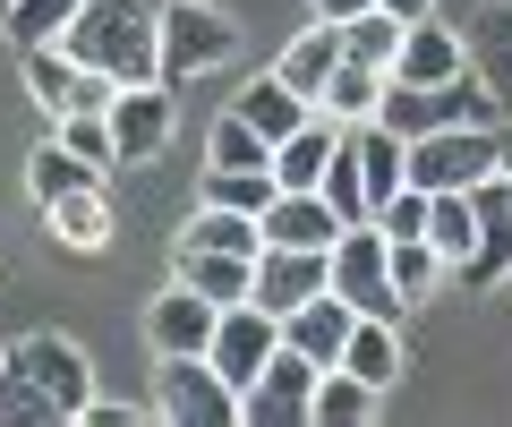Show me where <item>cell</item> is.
Masks as SVG:
<instances>
[{
    "label": "cell",
    "instance_id": "6da1fadb",
    "mask_svg": "<svg viewBox=\"0 0 512 427\" xmlns=\"http://www.w3.org/2000/svg\"><path fill=\"white\" fill-rule=\"evenodd\" d=\"M60 43L120 86H146V77H163V0H86Z\"/></svg>",
    "mask_w": 512,
    "mask_h": 427
},
{
    "label": "cell",
    "instance_id": "7a4b0ae2",
    "mask_svg": "<svg viewBox=\"0 0 512 427\" xmlns=\"http://www.w3.org/2000/svg\"><path fill=\"white\" fill-rule=\"evenodd\" d=\"M504 129L495 120H461V129H427V137H410V180L419 188H478V180H495L504 171Z\"/></svg>",
    "mask_w": 512,
    "mask_h": 427
},
{
    "label": "cell",
    "instance_id": "3957f363",
    "mask_svg": "<svg viewBox=\"0 0 512 427\" xmlns=\"http://www.w3.org/2000/svg\"><path fill=\"white\" fill-rule=\"evenodd\" d=\"M154 419H171V427H239V385L205 351L154 359Z\"/></svg>",
    "mask_w": 512,
    "mask_h": 427
},
{
    "label": "cell",
    "instance_id": "277c9868",
    "mask_svg": "<svg viewBox=\"0 0 512 427\" xmlns=\"http://www.w3.org/2000/svg\"><path fill=\"white\" fill-rule=\"evenodd\" d=\"M231 52H239V18L231 9H214V0H163V77L171 86L214 77Z\"/></svg>",
    "mask_w": 512,
    "mask_h": 427
},
{
    "label": "cell",
    "instance_id": "5b68a950",
    "mask_svg": "<svg viewBox=\"0 0 512 427\" xmlns=\"http://www.w3.org/2000/svg\"><path fill=\"white\" fill-rule=\"evenodd\" d=\"M316 376L325 368L282 342V351L239 385V427H316Z\"/></svg>",
    "mask_w": 512,
    "mask_h": 427
},
{
    "label": "cell",
    "instance_id": "8992f818",
    "mask_svg": "<svg viewBox=\"0 0 512 427\" xmlns=\"http://www.w3.org/2000/svg\"><path fill=\"white\" fill-rule=\"evenodd\" d=\"M333 291L350 299L359 316H402V282H393V240H384V223H350L342 240H333Z\"/></svg>",
    "mask_w": 512,
    "mask_h": 427
},
{
    "label": "cell",
    "instance_id": "52a82bcc",
    "mask_svg": "<svg viewBox=\"0 0 512 427\" xmlns=\"http://www.w3.org/2000/svg\"><path fill=\"white\" fill-rule=\"evenodd\" d=\"M9 368L52 402V419H86V402H94V359L77 351L69 334H26V342H9Z\"/></svg>",
    "mask_w": 512,
    "mask_h": 427
},
{
    "label": "cell",
    "instance_id": "ba28073f",
    "mask_svg": "<svg viewBox=\"0 0 512 427\" xmlns=\"http://www.w3.org/2000/svg\"><path fill=\"white\" fill-rule=\"evenodd\" d=\"M180 137V103H171V77H146V86H120L111 94V146L128 163H154V154Z\"/></svg>",
    "mask_w": 512,
    "mask_h": 427
},
{
    "label": "cell",
    "instance_id": "9c48e42d",
    "mask_svg": "<svg viewBox=\"0 0 512 427\" xmlns=\"http://www.w3.org/2000/svg\"><path fill=\"white\" fill-rule=\"evenodd\" d=\"M470 197H478V248L453 265V282L461 291H504L512 282V180L495 171V180H478Z\"/></svg>",
    "mask_w": 512,
    "mask_h": 427
},
{
    "label": "cell",
    "instance_id": "30bf717a",
    "mask_svg": "<svg viewBox=\"0 0 512 427\" xmlns=\"http://www.w3.org/2000/svg\"><path fill=\"white\" fill-rule=\"evenodd\" d=\"M282 351V316L265 308V299H239V308H222V325H214V342H205V359H214L231 385H248L265 359Z\"/></svg>",
    "mask_w": 512,
    "mask_h": 427
},
{
    "label": "cell",
    "instance_id": "8fae6325",
    "mask_svg": "<svg viewBox=\"0 0 512 427\" xmlns=\"http://www.w3.org/2000/svg\"><path fill=\"white\" fill-rule=\"evenodd\" d=\"M316 291H333V248H282V240H265L248 299H265L274 316H291V308H308Z\"/></svg>",
    "mask_w": 512,
    "mask_h": 427
},
{
    "label": "cell",
    "instance_id": "7c38bea8",
    "mask_svg": "<svg viewBox=\"0 0 512 427\" xmlns=\"http://www.w3.org/2000/svg\"><path fill=\"white\" fill-rule=\"evenodd\" d=\"M214 325H222V308H214L205 291H188V282H171V291L146 308V342H154V359H188V351H205V342H214Z\"/></svg>",
    "mask_w": 512,
    "mask_h": 427
},
{
    "label": "cell",
    "instance_id": "4fadbf2b",
    "mask_svg": "<svg viewBox=\"0 0 512 427\" xmlns=\"http://www.w3.org/2000/svg\"><path fill=\"white\" fill-rule=\"evenodd\" d=\"M43 240L69 248V257H103L111 248V188L86 180V188H69V197H52L43 205Z\"/></svg>",
    "mask_w": 512,
    "mask_h": 427
},
{
    "label": "cell",
    "instance_id": "5bb4252c",
    "mask_svg": "<svg viewBox=\"0 0 512 427\" xmlns=\"http://www.w3.org/2000/svg\"><path fill=\"white\" fill-rule=\"evenodd\" d=\"M342 231H350V223L333 214L325 188H282V197L265 205V240H282V248H333Z\"/></svg>",
    "mask_w": 512,
    "mask_h": 427
},
{
    "label": "cell",
    "instance_id": "9a60e30c",
    "mask_svg": "<svg viewBox=\"0 0 512 427\" xmlns=\"http://www.w3.org/2000/svg\"><path fill=\"white\" fill-rule=\"evenodd\" d=\"M18 69H26V94H35L43 120H69L77 112V94H86V60H77L69 43H26Z\"/></svg>",
    "mask_w": 512,
    "mask_h": 427
},
{
    "label": "cell",
    "instance_id": "2e32d148",
    "mask_svg": "<svg viewBox=\"0 0 512 427\" xmlns=\"http://www.w3.org/2000/svg\"><path fill=\"white\" fill-rule=\"evenodd\" d=\"M350 325H359V308H350L342 291H316L308 308L282 316V342H291V351H308L316 368H333V359L350 351Z\"/></svg>",
    "mask_w": 512,
    "mask_h": 427
},
{
    "label": "cell",
    "instance_id": "e0dca14e",
    "mask_svg": "<svg viewBox=\"0 0 512 427\" xmlns=\"http://www.w3.org/2000/svg\"><path fill=\"white\" fill-rule=\"evenodd\" d=\"M333 368H350V376H367L376 393H393L410 376V351H402V316H359L350 325V351L333 359Z\"/></svg>",
    "mask_w": 512,
    "mask_h": 427
},
{
    "label": "cell",
    "instance_id": "ac0fdd59",
    "mask_svg": "<svg viewBox=\"0 0 512 427\" xmlns=\"http://www.w3.org/2000/svg\"><path fill=\"white\" fill-rule=\"evenodd\" d=\"M171 282L205 291L214 308H239L256 291V257H231V248H171Z\"/></svg>",
    "mask_w": 512,
    "mask_h": 427
},
{
    "label": "cell",
    "instance_id": "d6986e66",
    "mask_svg": "<svg viewBox=\"0 0 512 427\" xmlns=\"http://www.w3.org/2000/svg\"><path fill=\"white\" fill-rule=\"evenodd\" d=\"M461 69H470V43H461L444 18H419L402 35V60H393L402 86H444V77H461Z\"/></svg>",
    "mask_w": 512,
    "mask_h": 427
},
{
    "label": "cell",
    "instance_id": "ffe728a7",
    "mask_svg": "<svg viewBox=\"0 0 512 427\" xmlns=\"http://www.w3.org/2000/svg\"><path fill=\"white\" fill-rule=\"evenodd\" d=\"M333 154H342V120L308 112V120H299V129H291V137L274 146V180H282V188H316V180H325V163H333Z\"/></svg>",
    "mask_w": 512,
    "mask_h": 427
},
{
    "label": "cell",
    "instance_id": "44dd1931",
    "mask_svg": "<svg viewBox=\"0 0 512 427\" xmlns=\"http://www.w3.org/2000/svg\"><path fill=\"white\" fill-rule=\"evenodd\" d=\"M231 112H239V120H256V129H265V137L282 146V137H291L299 120L316 112V103H308V94H299V86H291L282 69H265V77H248V86L231 94Z\"/></svg>",
    "mask_w": 512,
    "mask_h": 427
},
{
    "label": "cell",
    "instance_id": "7402d4cb",
    "mask_svg": "<svg viewBox=\"0 0 512 427\" xmlns=\"http://www.w3.org/2000/svg\"><path fill=\"white\" fill-rule=\"evenodd\" d=\"M384 86H393L384 69H367V60H350V52H342V69H333V77H325V94H316V112L342 120V129H359V120H376V112H384Z\"/></svg>",
    "mask_w": 512,
    "mask_h": 427
},
{
    "label": "cell",
    "instance_id": "603a6c76",
    "mask_svg": "<svg viewBox=\"0 0 512 427\" xmlns=\"http://www.w3.org/2000/svg\"><path fill=\"white\" fill-rule=\"evenodd\" d=\"M86 180H111V171H94V163H86V154H77L60 129L43 137L35 154H26V197H35V214H43L52 197H69V188H86Z\"/></svg>",
    "mask_w": 512,
    "mask_h": 427
},
{
    "label": "cell",
    "instance_id": "cb8c5ba5",
    "mask_svg": "<svg viewBox=\"0 0 512 427\" xmlns=\"http://www.w3.org/2000/svg\"><path fill=\"white\" fill-rule=\"evenodd\" d=\"M461 43H470V69L512 103V0H487V9L461 26Z\"/></svg>",
    "mask_w": 512,
    "mask_h": 427
},
{
    "label": "cell",
    "instance_id": "d4e9b609",
    "mask_svg": "<svg viewBox=\"0 0 512 427\" xmlns=\"http://www.w3.org/2000/svg\"><path fill=\"white\" fill-rule=\"evenodd\" d=\"M274 69H282V77H291V86L316 103V94H325V77L342 69V26H333V18H316L308 35H291V43H282V60H274Z\"/></svg>",
    "mask_w": 512,
    "mask_h": 427
},
{
    "label": "cell",
    "instance_id": "484cf974",
    "mask_svg": "<svg viewBox=\"0 0 512 427\" xmlns=\"http://www.w3.org/2000/svg\"><path fill=\"white\" fill-rule=\"evenodd\" d=\"M180 248H231V257H265V223L256 214H231V205H205L180 223Z\"/></svg>",
    "mask_w": 512,
    "mask_h": 427
},
{
    "label": "cell",
    "instance_id": "4316f807",
    "mask_svg": "<svg viewBox=\"0 0 512 427\" xmlns=\"http://www.w3.org/2000/svg\"><path fill=\"white\" fill-rule=\"evenodd\" d=\"M376 410H384V393L367 385V376H350V368L316 376V427H367Z\"/></svg>",
    "mask_w": 512,
    "mask_h": 427
},
{
    "label": "cell",
    "instance_id": "83f0119b",
    "mask_svg": "<svg viewBox=\"0 0 512 427\" xmlns=\"http://www.w3.org/2000/svg\"><path fill=\"white\" fill-rule=\"evenodd\" d=\"M402 35H410V26L393 18V9H359V18H342V52L367 60V69H384V77H393V60H402Z\"/></svg>",
    "mask_w": 512,
    "mask_h": 427
},
{
    "label": "cell",
    "instance_id": "f1b7e54d",
    "mask_svg": "<svg viewBox=\"0 0 512 427\" xmlns=\"http://www.w3.org/2000/svg\"><path fill=\"white\" fill-rule=\"evenodd\" d=\"M427 240L444 248V265H461L478 248V197H470V188H436V205H427Z\"/></svg>",
    "mask_w": 512,
    "mask_h": 427
},
{
    "label": "cell",
    "instance_id": "f546056e",
    "mask_svg": "<svg viewBox=\"0 0 512 427\" xmlns=\"http://www.w3.org/2000/svg\"><path fill=\"white\" fill-rule=\"evenodd\" d=\"M205 163H222V171H274V137L256 129V120L222 112L214 137H205Z\"/></svg>",
    "mask_w": 512,
    "mask_h": 427
},
{
    "label": "cell",
    "instance_id": "4dcf8cb0",
    "mask_svg": "<svg viewBox=\"0 0 512 427\" xmlns=\"http://www.w3.org/2000/svg\"><path fill=\"white\" fill-rule=\"evenodd\" d=\"M77 9H86V0H9V9H0V35L18 43V52L26 43H60L77 26Z\"/></svg>",
    "mask_w": 512,
    "mask_h": 427
},
{
    "label": "cell",
    "instance_id": "1f68e13d",
    "mask_svg": "<svg viewBox=\"0 0 512 427\" xmlns=\"http://www.w3.org/2000/svg\"><path fill=\"white\" fill-rule=\"evenodd\" d=\"M205 205H231V214H256L265 223V205L282 197V180L274 171H222V163H205V188H197Z\"/></svg>",
    "mask_w": 512,
    "mask_h": 427
},
{
    "label": "cell",
    "instance_id": "d6a6232c",
    "mask_svg": "<svg viewBox=\"0 0 512 427\" xmlns=\"http://www.w3.org/2000/svg\"><path fill=\"white\" fill-rule=\"evenodd\" d=\"M333 197V214L342 223H376V197H367V171H359V154H350V129H342V154L325 163V180H316Z\"/></svg>",
    "mask_w": 512,
    "mask_h": 427
},
{
    "label": "cell",
    "instance_id": "836d02e7",
    "mask_svg": "<svg viewBox=\"0 0 512 427\" xmlns=\"http://www.w3.org/2000/svg\"><path fill=\"white\" fill-rule=\"evenodd\" d=\"M444 274H453V265H444V248H436V240H393V282H402L410 308H427Z\"/></svg>",
    "mask_w": 512,
    "mask_h": 427
},
{
    "label": "cell",
    "instance_id": "e575fe53",
    "mask_svg": "<svg viewBox=\"0 0 512 427\" xmlns=\"http://www.w3.org/2000/svg\"><path fill=\"white\" fill-rule=\"evenodd\" d=\"M60 137H69L77 154H86L94 171H120V146H111V112H69V120H52Z\"/></svg>",
    "mask_w": 512,
    "mask_h": 427
},
{
    "label": "cell",
    "instance_id": "d590c367",
    "mask_svg": "<svg viewBox=\"0 0 512 427\" xmlns=\"http://www.w3.org/2000/svg\"><path fill=\"white\" fill-rule=\"evenodd\" d=\"M0 419H26V427H60V419H52V402H43V393L26 385L18 368H0Z\"/></svg>",
    "mask_w": 512,
    "mask_h": 427
},
{
    "label": "cell",
    "instance_id": "8d00e7d4",
    "mask_svg": "<svg viewBox=\"0 0 512 427\" xmlns=\"http://www.w3.org/2000/svg\"><path fill=\"white\" fill-rule=\"evenodd\" d=\"M86 419H94V427H137L146 410H137V402H103V393H94V402H86Z\"/></svg>",
    "mask_w": 512,
    "mask_h": 427
},
{
    "label": "cell",
    "instance_id": "74e56055",
    "mask_svg": "<svg viewBox=\"0 0 512 427\" xmlns=\"http://www.w3.org/2000/svg\"><path fill=\"white\" fill-rule=\"evenodd\" d=\"M376 9H393L402 26H419V18H436V0H376Z\"/></svg>",
    "mask_w": 512,
    "mask_h": 427
},
{
    "label": "cell",
    "instance_id": "f35d334b",
    "mask_svg": "<svg viewBox=\"0 0 512 427\" xmlns=\"http://www.w3.org/2000/svg\"><path fill=\"white\" fill-rule=\"evenodd\" d=\"M359 9H376V0H316V18H333V26H342V18H359Z\"/></svg>",
    "mask_w": 512,
    "mask_h": 427
},
{
    "label": "cell",
    "instance_id": "ab89813d",
    "mask_svg": "<svg viewBox=\"0 0 512 427\" xmlns=\"http://www.w3.org/2000/svg\"><path fill=\"white\" fill-rule=\"evenodd\" d=\"M0 368H9V342H0Z\"/></svg>",
    "mask_w": 512,
    "mask_h": 427
},
{
    "label": "cell",
    "instance_id": "60d3db41",
    "mask_svg": "<svg viewBox=\"0 0 512 427\" xmlns=\"http://www.w3.org/2000/svg\"><path fill=\"white\" fill-rule=\"evenodd\" d=\"M504 180H512V154H504Z\"/></svg>",
    "mask_w": 512,
    "mask_h": 427
},
{
    "label": "cell",
    "instance_id": "b9f144b4",
    "mask_svg": "<svg viewBox=\"0 0 512 427\" xmlns=\"http://www.w3.org/2000/svg\"><path fill=\"white\" fill-rule=\"evenodd\" d=\"M0 9H9V0H0Z\"/></svg>",
    "mask_w": 512,
    "mask_h": 427
}]
</instances>
